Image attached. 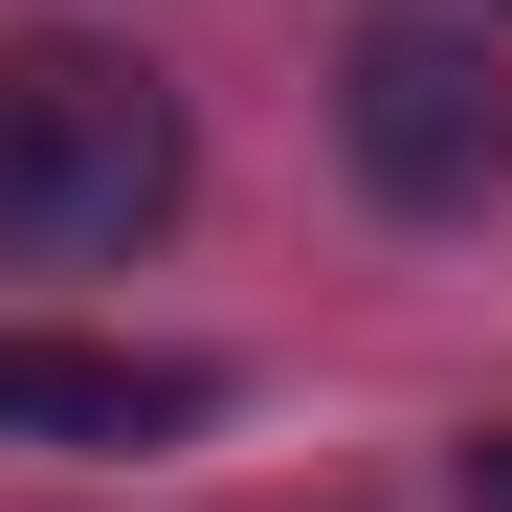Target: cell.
Instances as JSON below:
<instances>
[{"mask_svg": "<svg viewBox=\"0 0 512 512\" xmlns=\"http://www.w3.org/2000/svg\"><path fill=\"white\" fill-rule=\"evenodd\" d=\"M223 379L201 357H112V334H0V446H179Z\"/></svg>", "mask_w": 512, "mask_h": 512, "instance_id": "3", "label": "cell"}, {"mask_svg": "<svg viewBox=\"0 0 512 512\" xmlns=\"http://www.w3.org/2000/svg\"><path fill=\"white\" fill-rule=\"evenodd\" d=\"M468 512H512V423H468Z\"/></svg>", "mask_w": 512, "mask_h": 512, "instance_id": "4", "label": "cell"}, {"mask_svg": "<svg viewBox=\"0 0 512 512\" xmlns=\"http://www.w3.org/2000/svg\"><path fill=\"white\" fill-rule=\"evenodd\" d=\"M490 23H512V0H490Z\"/></svg>", "mask_w": 512, "mask_h": 512, "instance_id": "5", "label": "cell"}, {"mask_svg": "<svg viewBox=\"0 0 512 512\" xmlns=\"http://www.w3.org/2000/svg\"><path fill=\"white\" fill-rule=\"evenodd\" d=\"M179 223V90L134 45H0V268H112Z\"/></svg>", "mask_w": 512, "mask_h": 512, "instance_id": "1", "label": "cell"}, {"mask_svg": "<svg viewBox=\"0 0 512 512\" xmlns=\"http://www.w3.org/2000/svg\"><path fill=\"white\" fill-rule=\"evenodd\" d=\"M334 134H357V179L401 223H468L512 179V67H490V23H357V45H334Z\"/></svg>", "mask_w": 512, "mask_h": 512, "instance_id": "2", "label": "cell"}]
</instances>
